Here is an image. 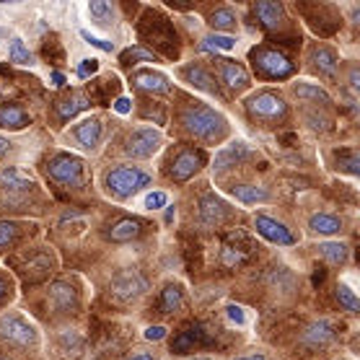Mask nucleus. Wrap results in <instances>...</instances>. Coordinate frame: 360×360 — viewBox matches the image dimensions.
Wrapping results in <instances>:
<instances>
[{
  "mask_svg": "<svg viewBox=\"0 0 360 360\" xmlns=\"http://www.w3.org/2000/svg\"><path fill=\"white\" fill-rule=\"evenodd\" d=\"M179 122L192 138L202 140V143H218L229 132V120L221 112H215L213 107H205L200 101L181 109Z\"/></svg>",
  "mask_w": 360,
  "mask_h": 360,
  "instance_id": "1",
  "label": "nucleus"
},
{
  "mask_svg": "<svg viewBox=\"0 0 360 360\" xmlns=\"http://www.w3.org/2000/svg\"><path fill=\"white\" fill-rule=\"evenodd\" d=\"M249 60L257 78H264V81H288L295 73L293 63L272 47H254L249 52Z\"/></svg>",
  "mask_w": 360,
  "mask_h": 360,
  "instance_id": "2",
  "label": "nucleus"
},
{
  "mask_svg": "<svg viewBox=\"0 0 360 360\" xmlns=\"http://www.w3.org/2000/svg\"><path fill=\"white\" fill-rule=\"evenodd\" d=\"M150 184V174H146L143 169L138 166H115L112 172L107 174V179H104V187L112 197L117 200H127V197L138 195L140 189L148 187Z\"/></svg>",
  "mask_w": 360,
  "mask_h": 360,
  "instance_id": "3",
  "label": "nucleus"
},
{
  "mask_svg": "<svg viewBox=\"0 0 360 360\" xmlns=\"http://www.w3.org/2000/svg\"><path fill=\"white\" fill-rule=\"evenodd\" d=\"M0 340L8 342L11 347H18V350H32L39 345V332L26 316L8 311L0 316Z\"/></svg>",
  "mask_w": 360,
  "mask_h": 360,
  "instance_id": "4",
  "label": "nucleus"
},
{
  "mask_svg": "<svg viewBox=\"0 0 360 360\" xmlns=\"http://www.w3.org/2000/svg\"><path fill=\"white\" fill-rule=\"evenodd\" d=\"M246 112L252 117L254 122H262V124H272L280 122L288 117V104L285 98L275 94V91H257L252 96L246 98Z\"/></svg>",
  "mask_w": 360,
  "mask_h": 360,
  "instance_id": "5",
  "label": "nucleus"
},
{
  "mask_svg": "<svg viewBox=\"0 0 360 360\" xmlns=\"http://www.w3.org/2000/svg\"><path fill=\"white\" fill-rule=\"evenodd\" d=\"M207 164V153H205L202 148H181L172 156L169 166H166V174H169V179L181 184V181H189L195 176L202 166Z\"/></svg>",
  "mask_w": 360,
  "mask_h": 360,
  "instance_id": "6",
  "label": "nucleus"
},
{
  "mask_svg": "<svg viewBox=\"0 0 360 360\" xmlns=\"http://www.w3.org/2000/svg\"><path fill=\"white\" fill-rule=\"evenodd\" d=\"M109 290H112V295H115L117 301H135V298H140L148 290V280L140 270L127 267V270H120L112 278Z\"/></svg>",
  "mask_w": 360,
  "mask_h": 360,
  "instance_id": "7",
  "label": "nucleus"
},
{
  "mask_svg": "<svg viewBox=\"0 0 360 360\" xmlns=\"http://www.w3.org/2000/svg\"><path fill=\"white\" fill-rule=\"evenodd\" d=\"M161 143H164V138H161L158 130H153V127H138L124 140V153L130 158H150L161 148Z\"/></svg>",
  "mask_w": 360,
  "mask_h": 360,
  "instance_id": "8",
  "label": "nucleus"
},
{
  "mask_svg": "<svg viewBox=\"0 0 360 360\" xmlns=\"http://www.w3.org/2000/svg\"><path fill=\"white\" fill-rule=\"evenodd\" d=\"M47 174L60 184H81L83 161L73 153H58L47 161Z\"/></svg>",
  "mask_w": 360,
  "mask_h": 360,
  "instance_id": "9",
  "label": "nucleus"
},
{
  "mask_svg": "<svg viewBox=\"0 0 360 360\" xmlns=\"http://www.w3.org/2000/svg\"><path fill=\"white\" fill-rule=\"evenodd\" d=\"M47 303L58 314H70L78 309L81 293H78V288H75L70 280H55V283L47 288Z\"/></svg>",
  "mask_w": 360,
  "mask_h": 360,
  "instance_id": "10",
  "label": "nucleus"
},
{
  "mask_svg": "<svg viewBox=\"0 0 360 360\" xmlns=\"http://www.w3.org/2000/svg\"><path fill=\"white\" fill-rule=\"evenodd\" d=\"M254 229L257 233L264 238V241H270V244H278V246H293L298 238L293 236V231L288 229L283 221H275L270 215H254Z\"/></svg>",
  "mask_w": 360,
  "mask_h": 360,
  "instance_id": "11",
  "label": "nucleus"
},
{
  "mask_svg": "<svg viewBox=\"0 0 360 360\" xmlns=\"http://www.w3.org/2000/svg\"><path fill=\"white\" fill-rule=\"evenodd\" d=\"M337 337V327L329 319H316L311 321L309 327H303L298 342L306 347V350H324L327 345L335 342Z\"/></svg>",
  "mask_w": 360,
  "mask_h": 360,
  "instance_id": "12",
  "label": "nucleus"
},
{
  "mask_svg": "<svg viewBox=\"0 0 360 360\" xmlns=\"http://www.w3.org/2000/svg\"><path fill=\"white\" fill-rule=\"evenodd\" d=\"M229 205L223 202L221 197L213 195V192H207V195L200 197V207H197V218L202 223L205 229H218L223 223L229 221Z\"/></svg>",
  "mask_w": 360,
  "mask_h": 360,
  "instance_id": "13",
  "label": "nucleus"
},
{
  "mask_svg": "<svg viewBox=\"0 0 360 360\" xmlns=\"http://www.w3.org/2000/svg\"><path fill=\"white\" fill-rule=\"evenodd\" d=\"M309 63L311 68L316 70L319 75L324 78H337V70H340V58H337V52L327 44H319V47L311 49V55H309Z\"/></svg>",
  "mask_w": 360,
  "mask_h": 360,
  "instance_id": "14",
  "label": "nucleus"
},
{
  "mask_svg": "<svg viewBox=\"0 0 360 360\" xmlns=\"http://www.w3.org/2000/svg\"><path fill=\"white\" fill-rule=\"evenodd\" d=\"M184 303H187L184 288H181L179 283H166L161 295H158V314L174 316V314H179L181 309H184Z\"/></svg>",
  "mask_w": 360,
  "mask_h": 360,
  "instance_id": "15",
  "label": "nucleus"
},
{
  "mask_svg": "<svg viewBox=\"0 0 360 360\" xmlns=\"http://www.w3.org/2000/svg\"><path fill=\"white\" fill-rule=\"evenodd\" d=\"M132 83H135V89L146 91V94H169L172 91V81L158 70H135Z\"/></svg>",
  "mask_w": 360,
  "mask_h": 360,
  "instance_id": "16",
  "label": "nucleus"
},
{
  "mask_svg": "<svg viewBox=\"0 0 360 360\" xmlns=\"http://www.w3.org/2000/svg\"><path fill=\"white\" fill-rule=\"evenodd\" d=\"M52 272V257L47 252H34L29 254L21 264V275H24L29 283H39Z\"/></svg>",
  "mask_w": 360,
  "mask_h": 360,
  "instance_id": "17",
  "label": "nucleus"
},
{
  "mask_svg": "<svg viewBox=\"0 0 360 360\" xmlns=\"http://www.w3.org/2000/svg\"><path fill=\"white\" fill-rule=\"evenodd\" d=\"M246 158H252V150H249V146L246 143H231V146H226L223 150H218L215 153V172H226V169H231V166H238L244 164Z\"/></svg>",
  "mask_w": 360,
  "mask_h": 360,
  "instance_id": "18",
  "label": "nucleus"
},
{
  "mask_svg": "<svg viewBox=\"0 0 360 360\" xmlns=\"http://www.w3.org/2000/svg\"><path fill=\"white\" fill-rule=\"evenodd\" d=\"M254 16L259 18V24L264 29H280V26L285 24V8H283V3H275V0H262V3H257L254 6Z\"/></svg>",
  "mask_w": 360,
  "mask_h": 360,
  "instance_id": "19",
  "label": "nucleus"
},
{
  "mask_svg": "<svg viewBox=\"0 0 360 360\" xmlns=\"http://www.w3.org/2000/svg\"><path fill=\"white\" fill-rule=\"evenodd\" d=\"M221 70V81L229 86L231 91H246L249 89V73L244 65H238L236 60H221L218 63Z\"/></svg>",
  "mask_w": 360,
  "mask_h": 360,
  "instance_id": "20",
  "label": "nucleus"
},
{
  "mask_svg": "<svg viewBox=\"0 0 360 360\" xmlns=\"http://www.w3.org/2000/svg\"><path fill=\"white\" fill-rule=\"evenodd\" d=\"M181 78L187 83H192L195 89L205 91V94H210V96H221V89H218V83H215V78L207 70H205L202 65H187V68H181Z\"/></svg>",
  "mask_w": 360,
  "mask_h": 360,
  "instance_id": "21",
  "label": "nucleus"
},
{
  "mask_svg": "<svg viewBox=\"0 0 360 360\" xmlns=\"http://www.w3.org/2000/svg\"><path fill=\"white\" fill-rule=\"evenodd\" d=\"M342 218H337L332 213H314L309 218V231L316 236H337V233H342Z\"/></svg>",
  "mask_w": 360,
  "mask_h": 360,
  "instance_id": "22",
  "label": "nucleus"
},
{
  "mask_svg": "<svg viewBox=\"0 0 360 360\" xmlns=\"http://www.w3.org/2000/svg\"><path fill=\"white\" fill-rule=\"evenodd\" d=\"M143 233V223L138 218H120V221L107 231L109 241H115V244H127L132 238H138Z\"/></svg>",
  "mask_w": 360,
  "mask_h": 360,
  "instance_id": "23",
  "label": "nucleus"
},
{
  "mask_svg": "<svg viewBox=\"0 0 360 360\" xmlns=\"http://www.w3.org/2000/svg\"><path fill=\"white\" fill-rule=\"evenodd\" d=\"M101 120L98 117H91V120H83L81 124H75V140L81 143L83 148H96L98 146V140H101Z\"/></svg>",
  "mask_w": 360,
  "mask_h": 360,
  "instance_id": "24",
  "label": "nucleus"
},
{
  "mask_svg": "<svg viewBox=\"0 0 360 360\" xmlns=\"http://www.w3.org/2000/svg\"><path fill=\"white\" fill-rule=\"evenodd\" d=\"M319 254L332 264V267H342V264L350 259V246L345 244V241H321Z\"/></svg>",
  "mask_w": 360,
  "mask_h": 360,
  "instance_id": "25",
  "label": "nucleus"
},
{
  "mask_svg": "<svg viewBox=\"0 0 360 360\" xmlns=\"http://www.w3.org/2000/svg\"><path fill=\"white\" fill-rule=\"evenodd\" d=\"M29 122H32V117L24 107L11 104V107L0 109V127H6V130H24Z\"/></svg>",
  "mask_w": 360,
  "mask_h": 360,
  "instance_id": "26",
  "label": "nucleus"
},
{
  "mask_svg": "<svg viewBox=\"0 0 360 360\" xmlns=\"http://www.w3.org/2000/svg\"><path fill=\"white\" fill-rule=\"evenodd\" d=\"M0 184L11 192H29L34 187V179L21 169H6V172H0Z\"/></svg>",
  "mask_w": 360,
  "mask_h": 360,
  "instance_id": "27",
  "label": "nucleus"
},
{
  "mask_svg": "<svg viewBox=\"0 0 360 360\" xmlns=\"http://www.w3.org/2000/svg\"><path fill=\"white\" fill-rule=\"evenodd\" d=\"M231 195L244 205H257V202H267V200H270V192L264 187H257V184H236V187L231 189Z\"/></svg>",
  "mask_w": 360,
  "mask_h": 360,
  "instance_id": "28",
  "label": "nucleus"
},
{
  "mask_svg": "<svg viewBox=\"0 0 360 360\" xmlns=\"http://www.w3.org/2000/svg\"><path fill=\"white\" fill-rule=\"evenodd\" d=\"M207 24L213 26L215 32H233L238 26V18L231 8H218L210 13V21H207Z\"/></svg>",
  "mask_w": 360,
  "mask_h": 360,
  "instance_id": "29",
  "label": "nucleus"
},
{
  "mask_svg": "<svg viewBox=\"0 0 360 360\" xmlns=\"http://www.w3.org/2000/svg\"><path fill=\"white\" fill-rule=\"evenodd\" d=\"M89 107V98L81 96V94H75V96L70 98H63L58 104V117L60 120H73L78 112H83V109Z\"/></svg>",
  "mask_w": 360,
  "mask_h": 360,
  "instance_id": "30",
  "label": "nucleus"
},
{
  "mask_svg": "<svg viewBox=\"0 0 360 360\" xmlns=\"http://www.w3.org/2000/svg\"><path fill=\"white\" fill-rule=\"evenodd\" d=\"M293 94L298 98H311V101H321L324 107H327V104H332L329 94L324 89H319L316 83H295V86H293Z\"/></svg>",
  "mask_w": 360,
  "mask_h": 360,
  "instance_id": "31",
  "label": "nucleus"
},
{
  "mask_svg": "<svg viewBox=\"0 0 360 360\" xmlns=\"http://www.w3.org/2000/svg\"><path fill=\"white\" fill-rule=\"evenodd\" d=\"M233 47H236V39L229 37V34H210V37H205L200 41L202 52H226V49H233Z\"/></svg>",
  "mask_w": 360,
  "mask_h": 360,
  "instance_id": "32",
  "label": "nucleus"
},
{
  "mask_svg": "<svg viewBox=\"0 0 360 360\" xmlns=\"http://www.w3.org/2000/svg\"><path fill=\"white\" fill-rule=\"evenodd\" d=\"M335 295H337V303H340L347 314H358L360 311V298L350 285L340 283V285H337V290H335Z\"/></svg>",
  "mask_w": 360,
  "mask_h": 360,
  "instance_id": "33",
  "label": "nucleus"
},
{
  "mask_svg": "<svg viewBox=\"0 0 360 360\" xmlns=\"http://www.w3.org/2000/svg\"><path fill=\"white\" fill-rule=\"evenodd\" d=\"M89 13L96 18L101 26H112V24H115V21H112V18H115V6H112V3H104V0H91V3H89Z\"/></svg>",
  "mask_w": 360,
  "mask_h": 360,
  "instance_id": "34",
  "label": "nucleus"
},
{
  "mask_svg": "<svg viewBox=\"0 0 360 360\" xmlns=\"http://www.w3.org/2000/svg\"><path fill=\"white\" fill-rule=\"evenodd\" d=\"M8 58H11V63H16V65H32V63H34L32 52H29V47L24 44V39H21V37H13V39H11Z\"/></svg>",
  "mask_w": 360,
  "mask_h": 360,
  "instance_id": "35",
  "label": "nucleus"
},
{
  "mask_svg": "<svg viewBox=\"0 0 360 360\" xmlns=\"http://www.w3.org/2000/svg\"><path fill=\"white\" fill-rule=\"evenodd\" d=\"M18 233H21V226H18V223H13V221H3V223H0V252L16 244Z\"/></svg>",
  "mask_w": 360,
  "mask_h": 360,
  "instance_id": "36",
  "label": "nucleus"
},
{
  "mask_svg": "<svg viewBox=\"0 0 360 360\" xmlns=\"http://www.w3.org/2000/svg\"><path fill=\"white\" fill-rule=\"evenodd\" d=\"M122 63H127V65H135V63H158V58L143 47H132L122 55Z\"/></svg>",
  "mask_w": 360,
  "mask_h": 360,
  "instance_id": "37",
  "label": "nucleus"
},
{
  "mask_svg": "<svg viewBox=\"0 0 360 360\" xmlns=\"http://www.w3.org/2000/svg\"><path fill=\"white\" fill-rule=\"evenodd\" d=\"M337 169H345V172H350V174H358L360 169V158H358V153H355V150H347V153H340V156H337Z\"/></svg>",
  "mask_w": 360,
  "mask_h": 360,
  "instance_id": "38",
  "label": "nucleus"
},
{
  "mask_svg": "<svg viewBox=\"0 0 360 360\" xmlns=\"http://www.w3.org/2000/svg\"><path fill=\"white\" fill-rule=\"evenodd\" d=\"M166 202H169L166 192H148V195H146V207H148V210H161V207H166Z\"/></svg>",
  "mask_w": 360,
  "mask_h": 360,
  "instance_id": "39",
  "label": "nucleus"
},
{
  "mask_svg": "<svg viewBox=\"0 0 360 360\" xmlns=\"http://www.w3.org/2000/svg\"><path fill=\"white\" fill-rule=\"evenodd\" d=\"M81 37H83V39H86V41H89V44H94V47L104 49V52H112V49H115V44H112V41L98 39V37H94V34H91V32H81Z\"/></svg>",
  "mask_w": 360,
  "mask_h": 360,
  "instance_id": "40",
  "label": "nucleus"
},
{
  "mask_svg": "<svg viewBox=\"0 0 360 360\" xmlns=\"http://www.w3.org/2000/svg\"><path fill=\"white\" fill-rule=\"evenodd\" d=\"M98 70V60H83L81 65H78V75L81 78H89V75H94Z\"/></svg>",
  "mask_w": 360,
  "mask_h": 360,
  "instance_id": "41",
  "label": "nucleus"
},
{
  "mask_svg": "<svg viewBox=\"0 0 360 360\" xmlns=\"http://www.w3.org/2000/svg\"><path fill=\"white\" fill-rule=\"evenodd\" d=\"M130 109H132L130 98L120 96V98L115 101V112H117V115H130Z\"/></svg>",
  "mask_w": 360,
  "mask_h": 360,
  "instance_id": "42",
  "label": "nucleus"
},
{
  "mask_svg": "<svg viewBox=\"0 0 360 360\" xmlns=\"http://www.w3.org/2000/svg\"><path fill=\"white\" fill-rule=\"evenodd\" d=\"M229 316H231V321H236V324H244V309H238V306H231L229 309Z\"/></svg>",
  "mask_w": 360,
  "mask_h": 360,
  "instance_id": "43",
  "label": "nucleus"
},
{
  "mask_svg": "<svg viewBox=\"0 0 360 360\" xmlns=\"http://www.w3.org/2000/svg\"><path fill=\"white\" fill-rule=\"evenodd\" d=\"M164 335H166V329H164V327H150V329L146 332L148 340H161Z\"/></svg>",
  "mask_w": 360,
  "mask_h": 360,
  "instance_id": "44",
  "label": "nucleus"
},
{
  "mask_svg": "<svg viewBox=\"0 0 360 360\" xmlns=\"http://www.w3.org/2000/svg\"><path fill=\"white\" fill-rule=\"evenodd\" d=\"M127 360H158L153 352H135V355H130Z\"/></svg>",
  "mask_w": 360,
  "mask_h": 360,
  "instance_id": "45",
  "label": "nucleus"
},
{
  "mask_svg": "<svg viewBox=\"0 0 360 360\" xmlns=\"http://www.w3.org/2000/svg\"><path fill=\"white\" fill-rule=\"evenodd\" d=\"M233 360H267V355H262V352H249V355H238Z\"/></svg>",
  "mask_w": 360,
  "mask_h": 360,
  "instance_id": "46",
  "label": "nucleus"
},
{
  "mask_svg": "<svg viewBox=\"0 0 360 360\" xmlns=\"http://www.w3.org/2000/svg\"><path fill=\"white\" fill-rule=\"evenodd\" d=\"M65 83V75L63 73H52V86H63Z\"/></svg>",
  "mask_w": 360,
  "mask_h": 360,
  "instance_id": "47",
  "label": "nucleus"
},
{
  "mask_svg": "<svg viewBox=\"0 0 360 360\" xmlns=\"http://www.w3.org/2000/svg\"><path fill=\"white\" fill-rule=\"evenodd\" d=\"M350 86L352 89H358V68H352L350 70Z\"/></svg>",
  "mask_w": 360,
  "mask_h": 360,
  "instance_id": "48",
  "label": "nucleus"
},
{
  "mask_svg": "<svg viewBox=\"0 0 360 360\" xmlns=\"http://www.w3.org/2000/svg\"><path fill=\"white\" fill-rule=\"evenodd\" d=\"M6 290H8V285H6V280L0 278V303H3V298H6Z\"/></svg>",
  "mask_w": 360,
  "mask_h": 360,
  "instance_id": "49",
  "label": "nucleus"
},
{
  "mask_svg": "<svg viewBox=\"0 0 360 360\" xmlns=\"http://www.w3.org/2000/svg\"><path fill=\"white\" fill-rule=\"evenodd\" d=\"M0 150H8V140L0 138Z\"/></svg>",
  "mask_w": 360,
  "mask_h": 360,
  "instance_id": "50",
  "label": "nucleus"
},
{
  "mask_svg": "<svg viewBox=\"0 0 360 360\" xmlns=\"http://www.w3.org/2000/svg\"><path fill=\"white\" fill-rule=\"evenodd\" d=\"M329 360H342V358H329Z\"/></svg>",
  "mask_w": 360,
  "mask_h": 360,
  "instance_id": "51",
  "label": "nucleus"
},
{
  "mask_svg": "<svg viewBox=\"0 0 360 360\" xmlns=\"http://www.w3.org/2000/svg\"><path fill=\"white\" fill-rule=\"evenodd\" d=\"M0 360H6V358H0Z\"/></svg>",
  "mask_w": 360,
  "mask_h": 360,
  "instance_id": "52",
  "label": "nucleus"
}]
</instances>
